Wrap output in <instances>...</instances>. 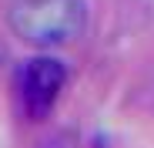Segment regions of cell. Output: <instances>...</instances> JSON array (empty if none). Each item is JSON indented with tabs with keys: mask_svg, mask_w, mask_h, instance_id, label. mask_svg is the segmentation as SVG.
Here are the masks:
<instances>
[{
	"mask_svg": "<svg viewBox=\"0 0 154 148\" xmlns=\"http://www.w3.org/2000/svg\"><path fill=\"white\" fill-rule=\"evenodd\" d=\"M7 27L20 44L37 51H57L74 44L87 31L84 0H14L7 10Z\"/></svg>",
	"mask_w": 154,
	"mask_h": 148,
	"instance_id": "6da1fadb",
	"label": "cell"
},
{
	"mask_svg": "<svg viewBox=\"0 0 154 148\" xmlns=\"http://www.w3.org/2000/svg\"><path fill=\"white\" fill-rule=\"evenodd\" d=\"M14 88H17L20 111L30 121H44L57 108L60 94L67 88V64L60 57H54L50 51H40L17 67V84Z\"/></svg>",
	"mask_w": 154,
	"mask_h": 148,
	"instance_id": "7a4b0ae2",
	"label": "cell"
}]
</instances>
